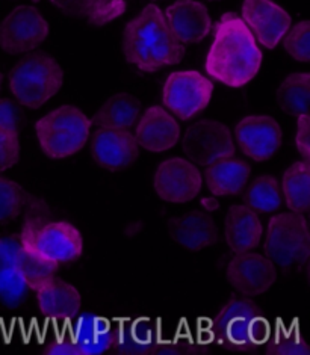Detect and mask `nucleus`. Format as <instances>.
<instances>
[{
  "mask_svg": "<svg viewBox=\"0 0 310 355\" xmlns=\"http://www.w3.org/2000/svg\"><path fill=\"white\" fill-rule=\"evenodd\" d=\"M262 64L253 33L244 20L225 12L215 28V40L206 59V71L215 80L241 88L255 78Z\"/></svg>",
  "mask_w": 310,
  "mask_h": 355,
  "instance_id": "1",
  "label": "nucleus"
},
{
  "mask_svg": "<svg viewBox=\"0 0 310 355\" xmlns=\"http://www.w3.org/2000/svg\"><path fill=\"white\" fill-rule=\"evenodd\" d=\"M123 49L126 59L147 73L179 64L187 50L156 5H147L126 24Z\"/></svg>",
  "mask_w": 310,
  "mask_h": 355,
  "instance_id": "2",
  "label": "nucleus"
},
{
  "mask_svg": "<svg viewBox=\"0 0 310 355\" xmlns=\"http://www.w3.org/2000/svg\"><path fill=\"white\" fill-rule=\"evenodd\" d=\"M60 62L47 53L24 58L10 74V88L20 105L37 109L52 98L62 87Z\"/></svg>",
  "mask_w": 310,
  "mask_h": 355,
  "instance_id": "3",
  "label": "nucleus"
},
{
  "mask_svg": "<svg viewBox=\"0 0 310 355\" xmlns=\"http://www.w3.org/2000/svg\"><path fill=\"white\" fill-rule=\"evenodd\" d=\"M91 121L74 106H61L41 116L35 132L41 150L52 159L69 157L85 146Z\"/></svg>",
  "mask_w": 310,
  "mask_h": 355,
  "instance_id": "4",
  "label": "nucleus"
},
{
  "mask_svg": "<svg viewBox=\"0 0 310 355\" xmlns=\"http://www.w3.org/2000/svg\"><path fill=\"white\" fill-rule=\"evenodd\" d=\"M309 248V227L303 215L294 212L271 218L265 251L273 261L284 268L304 265Z\"/></svg>",
  "mask_w": 310,
  "mask_h": 355,
  "instance_id": "5",
  "label": "nucleus"
},
{
  "mask_svg": "<svg viewBox=\"0 0 310 355\" xmlns=\"http://www.w3.org/2000/svg\"><path fill=\"white\" fill-rule=\"evenodd\" d=\"M20 238L31 242L41 256L56 261L58 265L78 260L83 251V241L79 230L65 221L40 227V223L32 219L24 224Z\"/></svg>",
  "mask_w": 310,
  "mask_h": 355,
  "instance_id": "6",
  "label": "nucleus"
},
{
  "mask_svg": "<svg viewBox=\"0 0 310 355\" xmlns=\"http://www.w3.org/2000/svg\"><path fill=\"white\" fill-rule=\"evenodd\" d=\"M212 92L214 83L198 71H174L165 80L162 98L174 115L189 120L209 105Z\"/></svg>",
  "mask_w": 310,
  "mask_h": 355,
  "instance_id": "7",
  "label": "nucleus"
},
{
  "mask_svg": "<svg viewBox=\"0 0 310 355\" xmlns=\"http://www.w3.org/2000/svg\"><path fill=\"white\" fill-rule=\"evenodd\" d=\"M49 37V24L35 8L17 6L0 23V47L8 53L32 52Z\"/></svg>",
  "mask_w": 310,
  "mask_h": 355,
  "instance_id": "8",
  "label": "nucleus"
},
{
  "mask_svg": "<svg viewBox=\"0 0 310 355\" xmlns=\"http://www.w3.org/2000/svg\"><path fill=\"white\" fill-rule=\"evenodd\" d=\"M183 151L192 164L207 166L218 159L234 155L230 132L218 121H198L183 135Z\"/></svg>",
  "mask_w": 310,
  "mask_h": 355,
  "instance_id": "9",
  "label": "nucleus"
},
{
  "mask_svg": "<svg viewBox=\"0 0 310 355\" xmlns=\"http://www.w3.org/2000/svg\"><path fill=\"white\" fill-rule=\"evenodd\" d=\"M153 182L159 198L169 202H188L202 191V174L191 160L182 157L159 164Z\"/></svg>",
  "mask_w": 310,
  "mask_h": 355,
  "instance_id": "10",
  "label": "nucleus"
},
{
  "mask_svg": "<svg viewBox=\"0 0 310 355\" xmlns=\"http://www.w3.org/2000/svg\"><path fill=\"white\" fill-rule=\"evenodd\" d=\"M242 20L266 49L277 46L291 28V15L273 0H244Z\"/></svg>",
  "mask_w": 310,
  "mask_h": 355,
  "instance_id": "11",
  "label": "nucleus"
},
{
  "mask_svg": "<svg viewBox=\"0 0 310 355\" xmlns=\"http://www.w3.org/2000/svg\"><path fill=\"white\" fill-rule=\"evenodd\" d=\"M236 138L242 153L256 162L271 159L282 144V129L279 123L266 115L246 116L238 123Z\"/></svg>",
  "mask_w": 310,
  "mask_h": 355,
  "instance_id": "12",
  "label": "nucleus"
},
{
  "mask_svg": "<svg viewBox=\"0 0 310 355\" xmlns=\"http://www.w3.org/2000/svg\"><path fill=\"white\" fill-rule=\"evenodd\" d=\"M227 278L239 293L256 297L270 289L275 280V270L270 259L247 251L230 260Z\"/></svg>",
  "mask_w": 310,
  "mask_h": 355,
  "instance_id": "13",
  "label": "nucleus"
},
{
  "mask_svg": "<svg viewBox=\"0 0 310 355\" xmlns=\"http://www.w3.org/2000/svg\"><path fill=\"white\" fill-rule=\"evenodd\" d=\"M91 153L100 166L117 171L138 157V142L129 129L102 128L94 135Z\"/></svg>",
  "mask_w": 310,
  "mask_h": 355,
  "instance_id": "14",
  "label": "nucleus"
},
{
  "mask_svg": "<svg viewBox=\"0 0 310 355\" xmlns=\"http://www.w3.org/2000/svg\"><path fill=\"white\" fill-rule=\"evenodd\" d=\"M166 23L183 44L200 43L212 29L207 8L197 0H178L166 8Z\"/></svg>",
  "mask_w": 310,
  "mask_h": 355,
  "instance_id": "15",
  "label": "nucleus"
},
{
  "mask_svg": "<svg viewBox=\"0 0 310 355\" xmlns=\"http://www.w3.org/2000/svg\"><path fill=\"white\" fill-rule=\"evenodd\" d=\"M137 142L155 153L173 148L180 138V125L161 106H152L142 114L137 125Z\"/></svg>",
  "mask_w": 310,
  "mask_h": 355,
  "instance_id": "16",
  "label": "nucleus"
},
{
  "mask_svg": "<svg viewBox=\"0 0 310 355\" xmlns=\"http://www.w3.org/2000/svg\"><path fill=\"white\" fill-rule=\"evenodd\" d=\"M262 238V223L248 206L233 205L225 216V239L233 251L255 250Z\"/></svg>",
  "mask_w": 310,
  "mask_h": 355,
  "instance_id": "17",
  "label": "nucleus"
},
{
  "mask_svg": "<svg viewBox=\"0 0 310 355\" xmlns=\"http://www.w3.org/2000/svg\"><path fill=\"white\" fill-rule=\"evenodd\" d=\"M250 177V166L233 156L218 159L206 166L207 188L214 196L223 197L238 193Z\"/></svg>",
  "mask_w": 310,
  "mask_h": 355,
  "instance_id": "18",
  "label": "nucleus"
},
{
  "mask_svg": "<svg viewBox=\"0 0 310 355\" xmlns=\"http://www.w3.org/2000/svg\"><path fill=\"white\" fill-rule=\"evenodd\" d=\"M58 10L93 26H105L126 12L124 0H50Z\"/></svg>",
  "mask_w": 310,
  "mask_h": 355,
  "instance_id": "19",
  "label": "nucleus"
},
{
  "mask_svg": "<svg viewBox=\"0 0 310 355\" xmlns=\"http://www.w3.org/2000/svg\"><path fill=\"white\" fill-rule=\"evenodd\" d=\"M35 292L38 295V316L44 315V319L53 320L56 316L79 311L80 295L69 283L56 280L52 277L43 284H40Z\"/></svg>",
  "mask_w": 310,
  "mask_h": 355,
  "instance_id": "20",
  "label": "nucleus"
},
{
  "mask_svg": "<svg viewBox=\"0 0 310 355\" xmlns=\"http://www.w3.org/2000/svg\"><path fill=\"white\" fill-rule=\"evenodd\" d=\"M20 241L0 239V300L14 304L26 295V277L17 265Z\"/></svg>",
  "mask_w": 310,
  "mask_h": 355,
  "instance_id": "21",
  "label": "nucleus"
},
{
  "mask_svg": "<svg viewBox=\"0 0 310 355\" xmlns=\"http://www.w3.org/2000/svg\"><path fill=\"white\" fill-rule=\"evenodd\" d=\"M173 236L182 247L188 250H202L216 239V227L205 214L191 212L182 215L173 224Z\"/></svg>",
  "mask_w": 310,
  "mask_h": 355,
  "instance_id": "22",
  "label": "nucleus"
},
{
  "mask_svg": "<svg viewBox=\"0 0 310 355\" xmlns=\"http://www.w3.org/2000/svg\"><path fill=\"white\" fill-rule=\"evenodd\" d=\"M139 114V101L130 94H115L100 106L94 123L100 128L130 129Z\"/></svg>",
  "mask_w": 310,
  "mask_h": 355,
  "instance_id": "23",
  "label": "nucleus"
},
{
  "mask_svg": "<svg viewBox=\"0 0 310 355\" xmlns=\"http://www.w3.org/2000/svg\"><path fill=\"white\" fill-rule=\"evenodd\" d=\"M283 193L286 205L294 212H306L310 206V166L309 162L291 165L283 174Z\"/></svg>",
  "mask_w": 310,
  "mask_h": 355,
  "instance_id": "24",
  "label": "nucleus"
},
{
  "mask_svg": "<svg viewBox=\"0 0 310 355\" xmlns=\"http://www.w3.org/2000/svg\"><path fill=\"white\" fill-rule=\"evenodd\" d=\"M20 243L19 254H17V265L26 277L29 289L37 291L40 284H43L55 275L58 263L41 256L31 242L20 238Z\"/></svg>",
  "mask_w": 310,
  "mask_h": 355,
  "instance_id": "25",
  "label": "nucleus"
},
{
  "mask_svg": "<svg viewBox=\"0 0 310 355\" xmlns=\"http://www.w3.org/2000/svg\"><path fill=\"white\" fill-rule=\"evenodd\" d=\"M309 73H294L282 82L277 97L283 111L300 116L309 109Z\"/></svg>",
  "mask_w": 310,
  "mask_h": 355,
  "instance_id": "26",
  "label": "nucleus"
},
{
  "mask_svg": "<svg viewBox=\"0 0 310 355\" xmlns=\"http://www.w3.org/2000/svg\"><path fill=\"white\" fill-rule=\"evenodd\" d=\"M246 201L248 202V207L262 214H270L277 210L282 205L277 180L271 175L257 177L250 186Z\"/></svg>",
  "mask_w": 310,
  "mask_h": 355,
  "instance_id": "27",
  "label": "nucleus"
},
{
  "mask_svg": "<svg viewBox=\"0 0 310 355\" xmlns=\"http://www.w3.org/2000/svg\"><path fill=\"white\" fill-rule=\"evenodd\" d=\"M21 198L20 186L0 175V224L10 223L19 216Z\"/></svg>",
  "mask_w": 310,
  "mask_h": 355,
  "instance_id": "28",
  "label": "nucleus"
},
{
  "mask_svg": "<svg viewBox=\"0 0 310 355\" xmlns=\"http://www.w3.org/2000/svg\"><path fill=\"white\" fill-rule=\"evenodd\" d=\"M20 157V141L14 125L0 124V173L10 170Z\"/></svg>",
  "mask_w": 310,
  "mask_h": 355,
  "instance_id": "29",
  "label": "nucleus"
},
{
  "mask_svg": "<svg viewBox=\"0 0 310 355\" xmlns=\"http://www.w3.org/2000/svg\"><path fill=\"white\" fill-rule=\"evenodd\" d=\"M284 49L297 61L309 62V21H301L289 31L286 40H284Z\"/></svg>",
  "mask_w": 310,
  "mask_h": 355,
  "instance_id": "30",
  "label": "nucleus"
},
{
  "mask_svg": "<svg viewBox=\"0 0 310 355\" xmlns=\"http://www.w3.org/2000/svg\"><path fill=\"white\" fill-rule=\"evenodd\" d=\"M297 147L300 155L309 162V115L303 114L298 116V130H297Z\"/></svg>",
  "mask_w": 310,
  "mask_h": 355,
  "instance_id": "31",
  "label": "nucleus"
},
{
  "mask_svg": "<svg viewBox=\"0 0 310 355\" xmlns=\"http://www.w3.org/2000/svg\"><path fill=\"white\" fill-rule=\"evenodd\" d=\"M0 124L19 125V111L10 100H0Z\"/></svg>",
  "mask_w": 310,
  "mask_h": 355,
  "instance_id": "32",
  "label": "nucleus"
},
{
  "mask_svg": "<svg viewBox=\"0 0 310 355\" xmlns=\"http://www.w3.org/2000/svg\"><path fill=\"white\" fill-rule=\"evenodd\" d=\"M0 85H2V74H0Z\"/></svg>",
  "mask_w": 310,
  "mask_h": 355,
  "instance_id": "33",
  "label": "nucleus"
}]
</instances>
